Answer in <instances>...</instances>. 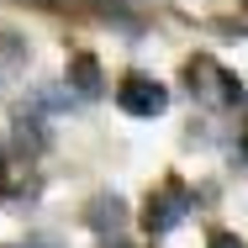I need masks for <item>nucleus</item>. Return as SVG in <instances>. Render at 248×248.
Segmentation results:
<instances>
[{"label":"nucleus","instance_id":"obj_1","mask_svg":"<svg viewBox=\"0 0 248 248\" xmlns=\"http://www.w3.org/2000/svg\"><path fill=\"white\" fill-rule=\"evenodd\" d=\"M185 79H190V95H196L201 106H211V111H222V106L238 100V79H232L217 58H206V53L185 63Z\"/></svg>","mask_w":248,"mask_h":248},{"label":"nucleus","instance_id":"obj_2","mask_svg":"<svg viewBox=\"0 0 248 248\" xmlns=\"http://www.w3.org/2000/svg\"><path fill=\"white\" fill-rule=\"evenodd\" d=\"M190 206H196V196H190L185 180H164L148 196V206H143V227H148V232H174V227L190 217Z\"/></svg>","mask_w":248,"mask_h":248},{"label":"nucleus","instance_id":"obj_3","mask_svg":"<svg viewBox=\"0 0 248 248\" xmlns=\"http://www.w3.org/2000/svg\"><path fill=\"white\" fill-rule=\"evenodd\" d=\"M116 106L127 111V116H164L169 111V90L148 79V74H127L122 85H116Z\"/></svg>","mask_w":248,"mask_h":248},{"label":"nucleus","instance_id":"obj_4","mask_svg":"<svg viewBox=\"0 0 248 248\" xmlns=\"http://www.w3.org/2000/svg\"><path fill=\"white\" fill-rule=\"evenodd\" d=\"M85 222H90L95 232H116V227L127 222V206H122V196H95V201H90V211H85Z\"/></svg>","mask_w":248,"mask_h":248},{"label":"nucleus","instance_id":"obj_5","mask_svg":"<svg viewBox=\"0 0 248 248\" xmlns=\"http://www.w3.org/2000/svg\"><path fill=\"white\" fill-rule=\"evenodd\" d=\"M69 85H74V95H100V63L90 58V53H74L69 58Z\"/></svg>","mask_w":248,"mask_h":248},{"label":"nucleus","instance_id":"obj_6","mask_svg":"<svg viewBox=\"0 0 248 248\" xmlns=\"http://www.w3.org/2000/svg\"><path fill=\"white\" fill-rule=\"evenodd\" d=\"M27 58H32V48L21 43V37H11V32H0V85H11L21 69H27Z\"/></svg>","mask_w":248,"mask_h":248},{"label":"nucleus","instance_id":"obj_7","mask_svg":"<svg viewBox=\"0 0 248 248\" xmlns=\"http://www.w3.org/2000/svg\"><path fill=\"white\" fill-rule=\"evenodd\" d=\"M206 248H248V243H243V238H238V232H217V238H211V243H206Z\"/></svg>","mask_w":248,"mask_h":248}]
</instances>
